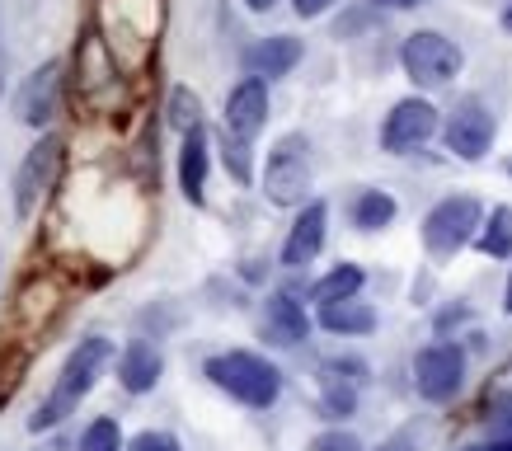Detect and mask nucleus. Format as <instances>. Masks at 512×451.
<instances>
[{
  "mask_svg": "<svg viewBox=\"0 0 512 451\" xmlns=\"http://www.w3.org/2000/svg\"><path fill=\"white\" fill-rule=\"evenodd\" d=\"M113 362V343L104 339V334H90V339H80L71 353H66L62 372H57V386H52V395H47L43 405H38V414L29 419L33 433H43V428H57V423L66 419V414H76L80 400L94 390V381H99V372Z\"/></svg>",
  "mask_w": 512,
  "mask_h": 451,
  "instance_id": "f257e3e1",
  "label": "nucleus"
},
{
  "mask_svg": "<svg viewBox=\"0 0 512 451\" xmlns=\"http://www.w3.org/2000/svg\"><path fill=\"white\" fill-rule=\"evenodd\" d=\"M207 381L217 390H226L231 400H240L245 409H273L282 395V372L259 353H245V348H231V353H217L207 358Z\"/></svg>",
  "mask_w": 512,
  "mask_h": 451,
  "instance_id": "f03ea898",
  "label": "nucleus"
},
{
  "mask_svg": "<svg viewBox=\"0 0 512 451\" xmlns=\"http://www.w3.org/2000/svg\"><path fill=\"white\" fill-rule=\"evenodd\" d=\"M264 193L273 207H306V193H311V141L301 132H287L268 151Z\"/></svg>",
  "mask_w": 512,
  "mask_h": 451,
  "instance_id": "7ed1b4c3",
  "label": "nucleus"
},
{
  "mask_svg": "<svg viewBox=\"0 0 512 451\" xmlns=\"http://www.w3.org/2000/svg\"><path fill=\"white\" fill-rule=\"evenodd\" d=\"M461 47L451 43L447 33H433V29H419L409 33L400 47V66L404 76L414 80L419 90H442V85H451V80L461 76Z\"/></svg>",
  "mask_w": 512,
  "mask_h": 451,
  "instance_id": "20e7f679",
  "label": "nucleus"
},
{
  "mask_svg": "<svg viewBox=\"0 0 512 451\" xmlns=\"http://www.w3.org/2000/svg\"><path fill=\"white\" fill-rule=\"evenodd\" d=\"M484 226V207L470 193H451L423 217V245L433 259H451L456 249H466Z\"/></svg>",
  "mask_w": 512,
  "mask_h": 451,
  "instance_id": "39448f33",
  "label": "nucleus"
},
{
  "mask_svg": "<svg viewBox=\"0 0 512 451\" xmlns=\"http://www.w3.org/2000/svg\"><path fill=\"white\" fill-rule=\"evenodd\" d=\"M466 386V353L456 343H428L414 353V390L428 405H447Z\"/></svg>",
  "mask_w": 512,
  "mask_h": 451,
  "instance_id": "423d86ee",
  "label": "nucleus"
},
{
  "mask_svg": "<svg viewBox=\"0 0 512 451\" xmlns=\"http://www.w3.org/2000/svg\"><path fill=\"white\" fill-rule=\"evenodd\" d=\"M437 132V109L428 99H400L395 109L386 113V123H381V151L390 156H409V151H419L423 141Z\"/></svg>",
  "mask_w": 512,
  "mask_h": 451,
  "instance_id": "0eeeda50",
  "label": "nucleus"
},
{
  "mask_svg": "<svg viewBox=\"0 0 512 451\" xmlns=\"http://www.w3.org/2000/svg\"><path fill=\"white\" fill-rule=\"evenodd\" d=\"M494 113L484 109L480 99H466V104H456V113L447 118L442 127V137H447V151L456 160H484L489 156V146H494Z\"/></svg>",
  "mask_w": 512,
  "mask_h": 451,
  "instance_id": "6e6552de",
  "label": "nucleus"
},
{
  "mask_svg": "<svg viewBox=\"0 0 512 451\" xmlns=\"http://www.w3.org/2000/svg\"><path fill=\"white\" fill-rule=\"evenodd\" d=\"M57 165H62V141L43 137L38 146H29V156L15 174V212L19 217H33V207L43 203V193L57 179Z\"/></svg>",
  "mask_w": 512,
  "mask_h": 451,
  "instance_id": "1a4fd4ad",
  "label": "nucleus"
},
{
  "mask_svg": "<svg viewBox=\"0 0 512 451\" xmlns=\"http://www.w3.org/2000/svg\"><path fill=\"white\" fill-rule=\"evenodd\" d=\"M264 123H268V80L245 76L231 94H226V132L249 141V137L264 132Z\"/></svg>",
  "mask_w": 512,
  "mask_h": 451,
  "instance_id": "9d476101",
  "label": "nucleus"
},
{
  "mask_svg": "<svg viewBox=\"0 0 512 451\" xmlns=\"http://www.w3.org/2000/svg\"><path fill=\"white\" fill-rule=\"evenodd\" d=\"M325 231H329V207L315 198L296 212L292 231H287V245H282V268H306L315 264V254L325 249Z\"/></svg>",
  "mask_w": 512,
  "mask_h": 451,
  "instance_id": "9b49d317",
  "label": "nucleus"
},
{
  "mask_svg": "<svg viewBox=\"0 0 512 451\" xmlns=\"http://www.w3.org/2000/svg\"><path fill=\"white\" fill-rule=\"evenodd\" d=\"M264 339L282 343V348H296V343L311 339V315H306V306L296 296L273 292L264 301Z\"/></svg>",
  "mask_w": 512,
  "mask_h": 451,
  "instance_id": "f8f14e48",
  "label": "nucleus"
},
{
  "mask_svg": "<svg viewBox=\"0 0 512 451\" xmlns=\"http://www.w3.org/2000/svg\"><path fill=\"white\" fill-rule=\"evenodd\" d=\"M57 99H62V66L47 62L24 80V90H19V118L29 127H43L57 113Z\"/></svg>",
  "mask_w": 512,
  "mask_h": 451,
  "instance_id": "ddd939ff",
  "label": "nucleus"
},
{
  "mask_svg": "<svg viewBox=\"0 0 512 451\" xmlns=\"http://www.w3.org/2000/svg\"><path fill=\"white\" fill-rule=\"evenodd\" d=\"M160 376H165V358H160L156 343L132 339L123 353H118V381H123L127 395H146V390H156Z\"/></svg>",
  "mask_w": 512,
  "mask_h": 451,
  "instance_id": "4468645a",
  "label": "nucleus"
},
{
  "mask_svg": "<svg viewBox=\"0 0 512 451\" xmlns=\"http://www.w3.org/2000/svg\"><path fill=\"white\" fill-rule=\"evenodd\" d=\"M357 381H362V362H325V372H320V409H325V419H348L353 414Z\"/></svg>",
  "mask_w": 512,
  "mask_h": 451,
  "instance_id": "2eb2a0df",
  "label": "nucleus"
},
{
  "mask_svg": "<svg viewBox=\"0 0 512 451\" xmlns=\"http://www.w3.org/2000/svg\"><path fill=\"white\" fill-rule=\"evenodd\" d=\"M207 170H212V141H207V127H198L184 137V151H179V188L193 207L207 203Z\"/></svg>",
  "mask_w": 512,
  "mask_h": 451,
  "instance_id": "dca6fc26",
  "label": "nucleus"
},
{
  "mask_svg": "<svg viewBox=\"0 0 512 451\" xmlns=\"http://www.w3.org/2000/svg\"><path fill=\"white\" fill-rule=\"evenodd\" d=\"M301 38H292V33H278V38H264V43H254L245 52V66H249V76H259V80H278L287 76L296 62H301Z\"/></svg>",
  "mask_w": 512,
  "mask_h": 451,
  "instance_id": "f3484780",
  "label": "nucleus"
},
{
  "mask_svg": "<svg viewBox=\"0 0 512 451\" xmlns=\"http://www.w3.org/2000/svg\"><path fill=\"white\" fill-rule=\"evenodd\" d=\"M320 325H325L329 334L353 339V334H372L376 311L367 306V301H334V306H320Z\"/></svg>",
  "mask_w": 512,
  "mask_h": 451,
  "instance_id": "a211bd4d",
  "label": "nucleus"
},
{
  "mask_svg": "<svg viewBox=\"0 0 512 451\" xmlns=\"http://www.w3.org/2000/svg\"><path fill=\"white\" fill-rule=\"evenodd\" d=\"M362 282H367V273H362L357 264H339V268H329L325 278L311 287V301H320V306H334V301H357Z\"/></svg>",
  "mask_w": 512,
  "mask_h": 451,
  "instance_id": "6ab92c4d",
  "label": "nucleus"
},
{
  "mask_svg": "<svg viewBox=\"0 0 512 451\" xmlns=\"http://www.w3.org/2000/svg\"><path fill=\"white\" fill-rule=\"evenodd\" d=\"M395 198L390 193H381V188H362L353 198V226L357 231H386L390 221H395Z\"/></svg>",
  "mask_w": 512,
  "mask_h": 451,
  "instance_id": "aec40b11",
  "label": "nucleus"
},
{
  "mask_svg": "<svg viewBox=\"0 0 512 451\" xmlns=\"http://www.w3.org/2000/svg\"><path fill=\"white\" fill-rule=\"evenodd\" d=\"M475 245H480V254H489V259H512V207H494V212L484 217Z\"/></svg>",
  "mask_w": 512,
  "mask_h": 451,
  "instance_id": "412c9836",
  "label": "nucleus"
},
{
  "mask_svg": "<svg viewBox=\"0 0 512 451\" xmlns=\"http://www.w3.org/2000/svg\"><path fill=\"white\" fill-rule=\"evenodd\" d=\"M489 447L494 451H512V390H498L494 405H489Z\"/></svg>",
  "mask_w": 512,
  "mask_h": 451,
  "instance_id": "4be33fe9",
  "label": "nucleus"
},
{
  "mask_svg": "<svg viewBox=\"0 0 512 451\" xmlns=\"http://www.w3.org/2000/svg\"><path fill=\"white\" fill-rule=\"evenodd\" d=\"M80 451H127L118 419H94L90 428L80 433Z\"/></svg>",
  "mask_w": 512,
  "mask_h": 451,
  "instance_id": "5701e85b",
  "label": "nucleus"
},
{
  "mask_svg": "<svg viewBox=\"0 0 512 451\" xmlns=\"http://www.w3.org/2000/svg\"><path fill=\"white\" fill-rule=\"evenodd\" d=\"M170 123L179 127V132H198L202 127V109H198V94H188V90H174L170 99Z\"/></svg>",
  "mask_w": 512,
  "mask_h": 451,
  "instance_id": "b1692460",
  "label": "nucleus"
},
{
  "mask_svg": "<svg viewBox=\"0 0 512 451\" xmlns=\"http://www.w3.org/2000/svg\"><path fill=\"white\" fill-rule=\"evenodd\" d=\"M221 151H226V170H231L235 184H249V179H254V170H249V141H240V137H231V132H226Z\"/></svg>",
  "mask_w": 512,
  "mask_h": 451,
  "instance_id": "393cba45",
  "label": "nucleus"
},
{
  "mask_svg": "<svg viewBox=\"0 0 512 451\" xmlns=\"http://www.w3.org/2000/svg\"><path fill=\"white\" fill-rule=\"evenodd\" d=\"M311 451H362V442H357L353 433H343V428H334V433H320V437H315Z\"/></svg>",
  "mask_w": 512,
  "mask_h": 451,
  "instance_id": "a878e982",
  "label": "nucleus"
},
{
  "mask_svg": "<svg viewBox=\"0 0 512 451\" xmlns=\"http://www.w3.org/2000/svg\"><path fill=\"white\" fill-rule=\"evenodd\" d=\"M127 451H179V442H174L170 433H151V428H146V433H137L127 442Z\"/></svg>",
  "mask_w": 512,
  "mask_h": 451,
  "instance_id": "bb28decb",
  "label": "nucleus"
},
{
  "mask_svg": "<svg viewBox=\"0 0 512 451\" xmlns=\"http://www.w3.org/2000/svg\"><path fill=\"white\" fill-rule=\"evenodd\" d=\"M334 5H339V0H292V10L301 19H320V15H329Z\"/></svg>",
  "mask_w": 512,
  "mask_h": 451,
  "instance_id": "cd10ccee",
  "label": "nucleus"
},
{
  "mask_svg": "<svg viewBox=\"0 0 512 451\" xmlns=\"http://www.w3.org/2000/svg\"><path fill=\"white\" fill-rule=\"evenodd\" d=\"M372 5H381V10H414L423 0H372Z\"/></svg>",
  "mask_w": 512,
  "mask_h": 451,
  "instance_id": "c85d7f7f",
  "label": "nucleus"
},
{
  "mask_svg": "<svg viewBox=\"0 0 512 451\" xmlns=\"http://www.w3.org/2000/svg\"><path fill=\"white\" fill-rule=\"evenodd\" d=\"M249 10H254V15H268V10H273V5H278V0H245Z\"/></svg>",
  "mask_w": 512,
  "mask_h": 451,
  "instance_id": "c756f323",
  "label": "nucleus"
},
{
  "mask_svg": "<svg viewBox=\"0 0 512 451\" xmlns=\"http://www.w3.org/2000/svg\"><path fill=\"white\" fill-rule=\"evenodd\" d=\"M503 311L512 315V273H508V292H503Z\"/></svg>",
  "mask_w": 512,
  "mask_h": 451,
  "instance_id": "7c9ffc66",
  "label": "nucleus"
},
{
  "mask_svg": "<svg viewBox=\"0 0 512 451\" xmlns=\"http://www.w3.org/2000/svg\"><path fill=\"white\" fill-rule=\"evenodd\" d=\"M503 24H508V29H512V0H508V10H503Z\"/></svg>",
  "mask_w": 512,
  "mask_h": 451,
  "instance_id": "2f4dec72",
  "label": "nucleus"
},
{
  "mask_svg": "<svg viewBox=\"0 0 512 451\" xmlns=\"http://www.w3.org/2000/svg\"><path fill=\"white\" fill-rule=\"evenodd\" d=\"M470 451H494V447H489V442H484V447H470Z\"/></svg>",
  "mask_w": 512,
  "mask_h": 451,
  "instance_id": "473e14b6",
  "label": "nucleus"
},
{
  "mask_svg": "<svg viewBox=\"0 0 512 451\" xmlns=\"http://www.w3.org/2000/svg\"><path fill=\"white\" fill-rule=\"evenodd\" d=\"M508 174H512V160H508Z\"/></svg>",
  "mask_w": 512,
  "mask_h": 451,
  "instance_id": "72a5a7b5",
  "label": "nucleus"
}]
</instances>
